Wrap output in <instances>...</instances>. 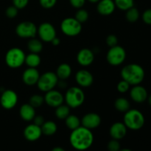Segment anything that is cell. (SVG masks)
Segmentation results:
<instances>
[{"instance_id":"1","label":"cell","mask_w":151,"mask_h":151,"mask_svg":"<svg viewBox=\"0 0 151 151\" xmlns=\"http://www.w3.org/2000/svg\"><path fill=\"white\" fill-rule=\"evenodd\" d=\"M69 142L74 149L77 150L83 151L88 150L94 142V135L91 130L83 126L72 131L69 137Z\"/></svg>"},{"instance_id":"2","label":"cell","mask_w":151,"mask_h":151,"mask_svg":"<svg viewBox=\"0 0 151 151\" xmlns=\"http://www.w3.org/2000/svg\"><path fill=\"white\" fill-rule=\"evenodd\" d=\"M122 80L128 82L131 86L139 85L145 79V72L142 66L137 63L126 65L121 70Z\"/></svg>"},{"instance_id":"3","label":"cell","mask_w":151,"mask_h":151,"mask_svg":"<svg viewBox=\"0 0 151 151\" xmlns=\"http://www.w3.org/2000/svg\"><path fill=\"white\" fill-rule=\"evenodd\" d=\"M123 123L127 128L132 131H138L143 128L145 123L144 114L138 109H131L125 113Z\"/></svg>"},{"instance_id":"4","label":"cell","mask_w":151,"mask_h":151,"mask_svg":"<svg viewBox=\"0 0 151 151\" xmlns=\"http://www.w3.org/2000/svg\"><path fill=\"white\" fill-rule=\"evenodd\" d=\"M64 100L69 108L76 109L82 106L85 100V94L79 87L69 88L65 94Z\"/></svg>"},{"instance_id":"5","label":"cell","mask_w":151,"mask_h":151,"mask_svg":"<svg viewBox=\"0 0 151 151\" xmlns=\"http://www.w3.org/2000/svg\"><path fill=\"white\" fill-rule=\"evenodd\" d=\"M25 56L24 51L20 48L13 47L10 49L5 55V63L12 69H16L24 63Z\"/></svg>"},{"instance_id":"6","label":"cell","mask_w":151,"mask_h":151,"mask_svg":"<svg viewBox=\"0 0 151 151\" xmlns=\"http://www.w3.org/2000/svg\"><path fill=\"white\" fill-rule=\"evenodd\" d=\"M58 78L55 72H47L40 75L39 79L37 82V86L41 91L47 92L50 90L54 89L58 85Z\"/></svg>"},{"instance_id":"7","label":"cell","mask_w":151,"mask_h":151,"mask_svg":"<svg viewBox=\"0 0 151 151\" xmlns=\"http://www.w3.org/2000/svg\"><path fill=\"white\" fill-rule=\"evenodd\" d=\"M62 32L69 37L78 35L82 31V24L77 21L75 18H66L60 24Z\"/></svg>"},{"instance_id":"8","label":"cell","mask_w":151,"mask_h":151,"mask_svg":"<svg viewBox=\"0 0 151 151\" xmlns=\"http://www.w3.org/2000/svg\"><path fill=\"white\" fill-rule=\"evenodd\" d=\"M126 58V52L123 47L119 45L110 47L107 52L106 59L108 63L111 66H119Z\"/></svg>"},{"instance_id":"9","label":"cell","mask_w":151,"mask_h":151,"mask_svg":"<svg viewBox=\"0 0 151 151\" xmlns=\"http://www.w3.org/2000/svg\"><path fill=\"white\" fill-rule=\"evenodd\" d=\"M35 24L32 22L25 21L19 23L16 27V32L18 36L23 38H32L37 33Z\"/></svg>"},{"instance_id":"10","label":"cell","mask_w":151,"mask_h":151,"mask_svg":"<svg viewBox=\"0 0 151 151\" xmlns=\"http://www.w3.org/2000/svg\"><path fill=\"white\" fill-rule=\"evenodd\" d=\"M37 33L40 38L45 42H50L56 37V30L55 27L49 22L41 24L37 29Z\"/></svg>"},{"instance_id":"11","label":"cell","mask_w":151,"mask_h":151,"mask_svg":"<svg viewBox=\"0 0 151 151\" xmlns=\"http://www.w3.org/2000/svg\"><path fill=\"white\" fill-rule=\"evenodd\" d=\"M18 103V95L14 91L10 89L3 91L0 97V104L4 109H12Z\"/></svg>"},{"instance_id":"12","label":"cell","mask_w":151,"mask_h":151,"mask_svg":"<svg viewBox=\"0 0 151 151\" xmlns=\"http://www.w3.org/2000/svg\"><path fill=\"white\" fill-rule=\"evenodd\" d=\"M44 102L48 105L49 106L52 108H57L58 106H60L63 103L64 101V97L60 91L57 90H50V91L46 92L44 96Z\"/></svg>"},{"instance_id":"13","label":"cell","mask_w":151,"mask_h":151,"mask_svg":"<svg viewBox=\"0 0 151 151\" xmlns=\"http://www.w3.org/2000/svg\"><path fill=\"white\" fill-rule=\"evenodd\" d=\"M81 124L82 126L89 130L95 129L101 124V118L100 115L96 113H88L83 116Z\"/></svg>"},{"instance_id":"14","label":"cell","mask_w":151,"mask_h":151,"mask_svg":"<svg viewBox=\"0 0 151 151\" xmlns=\"http://www.w3.org/2000/svg\"><path fill=\"white\" fill-rule=\"evenodd\" d=\"M130 96L133 101L137 103H142L147 100L148 93L147 89L142 86H140L139 84V85L134 86L130 91Z\"/></svg>"},{"instance_id":"15","label":"cell","mask_w":151,"mask_h":151,"mask_svg":"<svg viewBox=\"0 0 151 151\" xmlns=\"http://www.w3.org/2000/svg\"><path fill=\"white\" fill-rule=\"evenodd\" d=\"M75 80L80 86L84 88L91 86L94 82L92 74L85 69H81L77 72L75 75Z\"/></svg>"},{"instance_id":"16","label":"cell","mask_w":151,"mask_h":151,"mask_svg":"<svg viewBox=\"0 0 151 151\" xmlns=\"http://www.w3.org/2000/svg\"><path fill=\"white\" fill-rule=\"evenodd\" d=\"M94 60V52L88 48H83L80 50L77 55V60L81 66H88Z\"/></svg>"},{"instance_id":"17","label":"cell","mask_w":151,"mask_h":151,"mask_svg":"<svg viewBox=\"0 0 151 151\" xmlns=\"http://www.w3.org/2000/svg\"><path fill=\"white\" fill-rule=\"evenodd\" d=\"M42 135V131L40 126L34 123L28 125L24 130V136L27 141L35 142L40 139Z\"/></svg>"},{"instance_id":"18","label":"cell","mask_w":151,"mask_h":151,"mask_svg":"<svg viewBox=\"0 0 151 151\" xmlns=\"http://www.w3.org/2000/svg\"><path fill=\"white\" fill-rule=\"evenodd\" d=\"M127 130L128 128L125 124L120 122H116L111 126L109 134L114 139L120 140L126 136Z\"/></svg>"},{"instance_id":"19","label":"cell","mask_w":151,"mask_h":151,"mask_svg":"<svg viewBox=\"0 0 151 151\" xmlns=\"http://www.w3.org/2000/svg\"><path fill=\"white\" fill-rule=\"evenodd\" d=\"M116 5L113 0H100L97 2V10L102 16H109L114 12Z\"/></svg>"},{"instance_id":"20","label":"cell","mask_w":151,"mask_h":151,"mask_svg":"<svg viewBox=\"0 0 151 151\" xmlns=\"http://www.w3.org/2000/svg\"><path fill=\"white\" fill-rule=\"evenodd\" d=\"M40 74L36 68H28L22 75V80L24 83L27 86H33L37 84L39 79Z\"/></svg>"},{"instance_id":"21","label":"cell","mask_w":151,"mask_h":151,"mask_svg":"<svg viewBox=\"0 0 151 151\" xmlns=\"http://www.w3.org/2000/svg\"><path fill=\"white\" fill-rule=\"evenodd\" d=\"M19 114L21 118L27 122H30L33 120L35 116V108L32 107L29 103H26L21 106L19 110Z\"/></svg>"},{"instance_id":"22","label":"cell","mask_w":151,"mask_h":151,"mask_svg":"<svg viewBox=\"0 0 151 151\" xmlns=\"http://www.w3.org/2000/svg\"><path fill=\"white\" fill-rule=\"evenodd\" d=\"M55 74L59 80L65 81L72 75V68L68 63H61L58 66Z\"/></svg>"},{"instance_id":"23","label":"cell","mask_w":151,"mask_h":151,"mask_svg":"<svg viewBox=\"0 0 151 151\" xmlns=\"http://www.w3.org/2000/svg\"><path fill=\"white\" fill-rule=\"evenodd\" d=\"M42 134L46 136H52L57 132L58 126L53 121H45L41 126Z\"/></svg>"},{"instance_id":"24","label":"cell","mask_w":151,"mask_h":151,"mask_svg":"<svg viewBox=\"0 0 151 151\" xmlns=\"http://www.w3.org/2000/svg\"><path fill=\"white\" fill-rule=\"evenodd\" d=\"M41 57L36 53L30 52L29 55L25 56L24 63L29 68H36L41 63Z\"/></svg>"},{"instance_id":"25","label":"cell","mask_w":151,"mask_h":151,"mask_svg":"<svg viewBox=\"0 0 151 151\" xmlns=\"http://www.w3.org/2000/svg\"><path fill=\"white\" fill-rule=\"evenodd\" d=\"M114 107L118 111L125 113L131 108L130 102L125 97H119L114 102Z\"/></svg>"},{"instance_id":"26","label":"cell","mask_w":151,"mask_h":151,"mask_svg":"<svg viewBox=\"0 0 151 151\" xmlns=\"http://www.w3.org/2000/svg\"><path fill=\"white\" fill-rule=\"evenodd\" d=\"M66 121V125L69 129H70L71 131H73V130L76 129V128H79L80 126H81V121L76 115L74 114H69L67 117L65 119Z\"/></svg>"},{"instance_id":"27","label":"cell","mask_w":151,"mask_h":151,"mask_svg":"<svg viewBox=\"0 0 151 151\" xmlns=\"http://www.w3.org/2000/svg\"><path fill=\"white\" fill-rule=\"evenodd\" d=\"M27 48L30 52L39 54L43 50L42 42L34 38H30V40L27 43Z\"/></svg>"},{"instance_id":"28","label":"cell","mask_w":151,"mask_h":151,"mask_svg":"<svg viewBox=\"0 0 151 151\" xmlns=\"http://www.w3.org/2000/svg\"><path fill=\"white\" fill-rule=\"evenodd\" d=\"M55 116L58 119H65L69 114H70V108L67 105H60L55 108Z\"/></svg>"},{"instance_id":"29","label":"cell","mask_w":151,"mask_h":151,"mask_svg":"<svg viewBox=\"0 0 151 151\" xmlns=\"http://www.w3.org/2000/svg\"><path fill=\"white\" fill-rule=\"evenodd\" d=\"M139 11L138 9L134 7V6L126 10L125 17H126L127 21L131 22V23H134V22H137L139 19Z\"/></svg>"},{"instance_id":"30","label":"cell","mask_w":151,"mask_h":151,"mask_svg":"<svg viewBox=\"0 0 151 151\" xmlns=\"http://www.w3.org/2000/svg\"><path fill=\"white\" fill-rule=\"evenodd\" d=\"M115 5L121 10H128L134 6V0H114Z\"/></svg>"},{"instance_id":"31","label":"cell","mask_w":151,"mask_h":151,"mask_svg":"<svg viewBox=\"0 0 151 151\" xmlns=\"http://www.w3.org/2000/svg\"><path fill=\"white\" fill-rule=\"evenodd\" d=\"M44 97H42L41 95L39 94H34L32 97L29 98V104H30L32 107H34L35 109L36 108H39L44 104Z\"/></svg>"},{"instance_id":"32","label":"cell","mask_w":151,"mask_h":151,"mask_svg":"<svg viewBox=\"0 0 151 151\" xmlns=\"http://www.w3.org/2000/svg\"><path fill=\"white\" fill-rule=\"evenodd\" d=\"M88 16H89V15H88V11H87L86 10L83 8H80L78 9V10L76 12V13H75V19H76L77 21H78L81 24H83L85 23V22L88 20Z\"/></svg>"},{"instance_id":"33","label":"cell","mask_w":151,"mask_h":151,"mask_svg":"<svg viewBox=\"0 0 151 151\" xmlns=\"http://www.w3.org/2000/svg\"><path fill=\"white\" fill-rule=\"evenodd\" d=\"M18 13H19V9L16 8L14 5L10 6L6 9L5 14L7 18L9 19H14L17 16Z\"/></svg>"},{"instance_id":"34","label":"cell","mask_w":151,"mask_h":151,"mask_svg":"<svg viewBox=\"0 0 151 151\" xmlns=\"http://www.w3.org/2000/svg\"><path fill=\"white\" fill-rule=\"evenodd\" d=\"M130 86H131V85L128 82H126L124 80H122V81L118 83L116 88H117L119 92L126 93L130 89Z\"/></svg>"},{"instance_id":"35","label":"cell","mask_w":151,"mask_h":151,"mask_svg":"<svg viewBox=\"0 0 151 151\" xmlns=\"http://www.w3.org/2000/svg\"><path fill=\"white\" fill-rule=\"evenodd\" d=\"M107 147L109 151H119L120 150V144L119 142V140L112 139V140H111L108 143Z\"/></svg>"},{"instance_id":"36","label":"cell","mask_w":151,"mask_h":151,"mask_svg":"<svg viewBox=\"0 0 151 151\" xmlns=\"http://www.w3.org/2000/svg\"><path fill=\"white\" fill-rule=\"evenodd\" d=\"M57 0H39V3L42 7L45 9H50L56 4Z\"/></svg>"},{"instance_id":"37","label":"cell","mask_w":151,"mask_h":151,"mask_svg":"<svg viewBox=\"0 0 151 151\" xmlns=\"http://www.w3.org/2000/svg\"><path fill=\"white\" fill-rule=\"evenodd\" d=\"M106 44L109 47H113L118 45V38L114 35H109L106 38Z\"/></svg>"},{"instance_id":"38","label":"cell","mask_w":151,"mask_h":151,"mask_svg":"<svg viewBox=\"0 0 151 151\" xmlns=\"http://www.w3.org/2000/svg\"><path fill=\"white\" fill-rule=\"evenodd\" d=\"M142 18L144 23H145L146 24L151 25V8L145 10L144 13H142Z\"/></svg>"},{"instance_id":"39","label":"cell","mask_w":151,"mask_h":151,"mask_svg":"<svg viewBox=\"0 0 151 151\" xmlns=\"http://www.w3.org/2000/svg\"><path fill=\"white\" fill-rule=\"evenodd\" d=\"M29 3V0H13V4L17 9H23L27 7Z\"/></svg>"},{"instance_id":"40","label":"cell","mask_w":151,"mask_h":151,"mask_svg":"<svg viewBox=\"0 0 151 151\" xmlns=\"http://www.w3.org/2000/svg\"><path fill=\"white\" fill-rule=\"evenodd\" d=\"M71 5L77 9L82 8L83 6L85 4L86 0H69Z\"/></svg>"},{"instance_id":"41","label":"cell","mask_w":151,"mask_h":151,"mask_svg":"<svg viewBox=\"0 0 151 151\" xmlns=\"http://www.w3.org/2000/svg\"><path fill=\"white\" fill-rule=\"evenodd\" d=\"M32 121H33V123L35 124V125H38V126H40V127H41V125L44 124V122H45L44 116H41V115H38V116L35 115V116L34 117L33 120Z\"/></svg>"},{"instance_id":"42","label":"cell","mask_w":151,"mask_h":151,"mask_svg":"<svg viewBox=\"0 0 151 151\" xmlns=\"http://www.w3.org/2000/svg\"><path fill=\"white\" fill-rule=\"evenodd\" d=\"M51 43H52V45L58 46L59 44H60V38H57V37H55V38L54 39H53L52 41H51Z\"/></svg>"},{"instance_id":"43","label":"cell","mask_w":151,"mask_h":151,"mask_svg":"<svg viewBox=\"0 0 151 151\" xmlns=\"http://www.w3.org/2000/svg\"><path fill=\"white\" fill-rule=\"evenodd\" d=\"M51 151H66L63 147H55L52 149Z\"/></svg>"},{"instance_id":"44","label":"cell","mask_w":151,"mask_h":151,"mask_svg":"<svg viewBox=\"0 0 151 151\" xmlns=\"http://www.w3.org/2000/svg\"><path fill=\"white\" fill-rule=\"evenodd\" d=\"M147 101H148L149 105L151 106V94L148 96V97H147Z\"/></svg>"},{"instance_id":"45","label":"cell","mask_w":151,"mask_h":151,"mask_svg":"<svg viewBox=\"0 0 151 151\" xmlns=\"http://www.w3.org/2000/svg\"><path fill=\"white\" fill-rule=\"evenodd\" d=\"M88 1L91 3H97L100 0H88Z\"/></svg>"},{"instance_id":"46","label":"cell","mask_w":151,"mask_h":151,"mask_svg":"<svg viewBox=\"0 0 151 151\" xmlns=\"http://www.w3.org/2000/svg\"><path fill=\"white\" fill-rule=\"evenodd\" d=\"M119 151H132V150L128 148H124V149H120Z\"/></svg>"}]
</instances>
